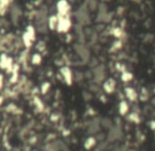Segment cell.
<instances>
[{"mask_svg": "<svg viewBox=\"0 0 155 151\" xmlns=\"http://www.w3.org/2000/svg\"><path fill=\"white\" fill-rule=\"evenodd\" d=\"M59 21H57V27H56V31L59 33H67L70 30L72 23L69 16H59Z\"/></svg>", "mask_w": 155, "mask_h": 151, "instance_id": "cell-1", "label": "cell"}, {"mask_svg": "<svg viewBox=\"0 0 155 151\" xmlns=\"http://www.w3.org/2000/svg\"><path fill=\"white\" fill-rule=\"evenodd\" d=\"M35 36H36V33H35V28L33 26H28L27 27L26 31L23 33V42L25 44V46H27L28 48L32 46V44L34 43L35 40Z\"/></svg>", "mask_w": 155, "mask_h": 151, "instance_id": "cell-2", "label": "cell"}, {"mask_svg": "<svg viewBox=\"0 0 155 151\" xmlns=\"http://www.w3.org/2000/svg\"><path fill=\"white\" fill-rule=\"evenodd\" d=\"M70 9H71V7L67 0H59L56 3V10H57L59 16H66L67 14L69 13Z\"/></svg>", "mask_w": 155, "mask_h": 151, "instance_id": "cell-3", "label": "cell"}, {"mask_svg": "<svg viewBox=\"0 0 155 151\" xmlns=\"http://www.w3.org/2000/svg\"><path fill=\"white\" fill-rule=\"evenodd\" d=\"M13 66V61H12L10 56H8L7 54H1L0 56V68L5 69L9 72H12Z\"/></svg>", "mask_w": 155, "mask_h": 151, "instance_id": "cell-4", "label": "cell"}, {"mask_svg": "<svg viewBox=\"0 0 155 151\" xmlns=\"http://www.w3.org/2000/svg\"><path fill=\"white\" fill-rule=\"evenodd\" d=\"M61 75L63 77L64 81L66 82V84L68 85H71L72 84V81H73V76H72V71H71V69L69 67H67V66H64L61 68Z\"/></svg>", "mask_w": 155, "mask_h": 151, "instance_id": "cell-5", "label": "cell"}, {"mask_svg": "<svg viewBox=\"0 0 155 151\" xmlns=\"http://www.w3.org/2000/svg\"><path fill=\"white\" fill-rule=\"evenodd\" d=\"M115 87H116V82H115V80H113V79L107 80V81L104 82V84H103V89H104L105 93H107V94L114 93Z\"/></svg>", "mask_w": 155, "mask_h": 151, "instance_id": "cell-6", "label": "cell"}, {"mask_svg": "<svg viewBox=\"0 0 155 151\" xmlns=\"http://www.w3.org/2000/svg\"><path fill=\"white\" fill-rule=\"evenodd\" d=\"M124 92H126V98L129 99V100H131V101H135L136 99H137V97H138L136 91L134 89H132V87H126L124 89Z\"/></svg>", "mask_w": 155, "mask_h": 151, "instance_id": "cell-7", "label": "cell"}, {"mask_svg": "<svg viewBox=\"0 0 155 151\" xmlns=\"http://www.w3.org/2000/svg\"><path fill=\"white\" fill-rule=\"evenodd\" d=\"M57 21H59V17L57 15H53V16H50L49 20H48V26L51 30H56V27H57Z\"/></svg>", "mask_w": 155, "mask_h": 151, "instance_id": "cell-8", "label": "cell"}, {"mask_svg": "<svg viewBox=\"0 0 155 151\" xmlns=\"http://www.w3.org/2000/svg\"><path fill=\"white\" fill-rule=\"evenodd\" d=\"M128 112H129V104H128V102L121 101L119 103V113L121 115H126Z\"/></svg>", "mask_w": 155, "mask_h": 151, "instance_id": "cell-9", "label": "cell"}, {"mask_svg": "<svg viewBox=\"0 0 155 151\" xmlns=\"http://www.w3.org/2000/svg\"><path fill=\"white\" fill-rule=\"evenodd\" d=\"M95 145H96V139L94 137H88L85 141V143H84V147H85V149L89 150V149H91Z\"/></svg>", "mask_w": 155, "mask_h": 151, "instance_id": "cell-10", "label": "cell"}, {"mask_svg": "<svg viewBox=\"0 0 155 151\" xmlns=\"http://www.w3.org/2000/svg\"><path fill=\"white\" fill-rule=\"evenodd\" d=\"M42 61H43V58H42L40 53H34L32 58H31V62H32L33 65H40Z\"/></svg>", "mask_w": 155, "mask_h": 151, "instance_id": "cell-11", "label": "cell"}, {"mask_svg": "<svg viewBox=\"0 0 155 151\" xmlns=\"http://www.w3.org/2000/svg\"><path fill=\"white\" fill-rule=\"evenodd\" d=\"M133 79V75L129 71H123L121 75V80L123 82H129Z\"/></svg>", "mask_w": 155, "mask_h": 151, "instance_id": "cell-12", "label": "cell"}, {"mask_svg": "<svg viewBox=\"0 0 155 151\" xmlns=\"http://www.w3.org/2000/svg\"><path fill=\"white\" fill-rule=\"evenodd\" d=\"M50 83L49 82H45L42 84V86H40V91H42V93L43 94H46V93H48V91L50 89Z\"/></svg>", "mask_w": 155, "mask_h": 151, "instance_id": "cell-13", "label": "cell"}, {"mask_svg": "<svg viewBox=\"0 0 155 151\" xmlns=\"http://www.w3.org/2000/svg\"><path fill=\"white\" fill-rule=\"evenodd\" d=\"M130 119L134 122H139V117L137 116V114H134V113L130 115Z\"/></svg>", "mask_w": 155, "mask_h": 151, "instance_id": "cell-14", "label": "cell"}, {"mask_svg": "<svg viewBox=\"0 0 155 151\" xmlns=\"http://www.w3.org/2000/svg\"><path fill=\"white\" fill-rule=\"evenodd\" d=\"M114 31H115V32H114V35H115L116 37H120V35H121V33H122L121 29H119V28H116Z\"/></svg>", "mask_w": 155, "mask_h": 151, "instance_id": "cell-15", "label": "cell"}, {"mask_svg": "<svg viewBox=\"0 0 155 151\" xmlns=\"http://www.w3.org/2000/svg\"><path fill=\"white\" fill-rule=\"evenodd\" d=\"M0 3L5 5V7H8V4L10 3V0H0Z\"/></svg>", "mask_w": 155, "mask_h": 151, "instance_id": "cell-16", "label": "cell"}, {"mask_svg": "<svg viewBox=\"0 0 155 151\" xmlns=\"http://www.w3.org/2000/svg\"><path fill=\"white\" fill-rule=\"evenodd\" d=\"M2 86H3V76L0 73V89H2Z\"/></svg>", "mask_w": 155, "mask_h": 151, "instance_id": "cell-17", "label": "cell"}, {"mask_svg": "<svg viewBox=\"0 0 155 151\" xmlns=\"http://www.w3.org/2000/svg\"><path fill=\"white\" fill-rule=\"evenodd\" d=\"M2 102H3V97H1V96H0V105L2 104Z\"/></svg>", "mask_w": 155, "mask_h": 151, "instance_id": "cell-18", "label": "cell"}]
</instances>
